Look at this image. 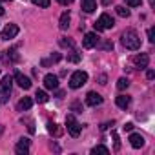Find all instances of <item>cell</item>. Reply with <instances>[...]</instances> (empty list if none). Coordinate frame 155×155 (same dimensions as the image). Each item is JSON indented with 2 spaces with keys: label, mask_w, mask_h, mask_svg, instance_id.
I'll list each match as a JSON object with an SVG mask.
<instances>
[{
  "label": "cell",
  "mask_w": 155,
  "mask_h": 155,
  "mask_svg": "<svg viewBox=\"0 0 155 155\" xmlns=\"http://www.w3.org/2000/svg\"><path fill=\"white\" fill-rule=\"evenodd\" d=\"M120 38H122V46H124L126 49L137 51V49L140 48V38H139L137 31H133V29H126Z\"/></svg>",
  "instance_id": "6da1fadb"
},
{
  "label": "cell",
  "mask_w": 155,
  "mask_h": 155,
  "mask_svg": "<svg viewBox=\"0 0 155 155\" xmlns=\"http://www.w3.org/2000/svg\"><path fill=\"white\" fill-rule=\"evenodd\" d=\"M11 90H13V77L11 75H6L2 82H0V101L4 104L9 101V95H11Z\"/></svg>",
  "instance_id": "7a4b0ae2"
},
{
  "label": "cell",
  "mask_w": 155,
  "mask_h": 155,
  "mask_svg": "<svg viewBox=\"0 0 155 155\" xmlns=\"http://www.w3.org/2000/svg\"><path fill=\"white\" fill-rule=\"evenodd\" d=\"M88 82V73L86 71H75V73H71V77H69V88L71 90H79V88H82L84 84Z\"/></svg>",
  "instance_id": "3957f363"
},
{
  "label": "cell",
  "mask_w": 155,
  "mask_h": 155,
  "mask_svg": "<svg viewBox=\"0 0 155 155\" xmlns=\"http://www.w3.org/2000/svg\"><path fill=\"white\" fill-rule=\"evenodd\" d=\"M115 26V20L111 18V15H108V13H102L101 17H99V20L95 22V29L97 31H106V29H111Z\"/></svg>",
  "instance_id": "277c9868"
},
{
  "label": "cell",
  "mask_w": 155,
  "mask_h": 155,
  "mask_svg": "<svg viewBox=\"0 0 155 155\" xmlns=\"http://www.w3.org/2000/svg\"><path fill=\"white\" fill-rule=\"evenodd\" d=\"M66 128H68V133L71 137H79L81 130H82V126L79 124V120L75 119V115H68L66 117Z\"/></svg>",
  "instance_id": "5b68a950"
},
{
  "label": "cell",
  "mask_w": 155,
  "mask_h": 155,
  "mask_svg": "<svg viewBox=\"0 0 155 155\" xmlns=\"http://www.w3.org/2000/svg\"><path fill=\"white\" fill-rule=\"evenodd\" d=\"M13 81H17V84H18L22 90H29V88H31V79H29V77H26L24 73H20V71H15Z\"/></svg>",
  "instance_id": "8992f818"
},
{
  "label": "cell",
  "mask_w": 155,
  "mask_h": 155,
  "mask_svg": "<svg viewBox=\"0 0 155 155\" xmlns=\"http://www.w3.org/2000/svg\"><path fill=\"white\" fill-rule=\"evenodd\" d=\"M18 35V26L17 24H8L4 29H2V40H11Z\"/></svg>",
  "instance_id": "52a82bcc"
},
{
  "label": "cell",
  "mask_w": 155,
  "mask_h": 155,
  "mask_svg": "<svg viewBox=\"0 0 155 155\" xmlns=\"http://www.w3.org/2000/svg\"><path fill=\"white\" fill-rule=\"evenodd\" d=\"M29 144H31V140H29V139H26V137H22V139L17 142L15 151H17L18 155H28V153H29Z\"/></svg>",
  "instance_id": "ba28073f"
},
{
  "label": "cell",
  "mask_w": 155,
  "mask_h": 155,
  "mask_svg": "<svg viewBox=\"0 0 155 155\" xmlns=\"http://www.w3.org/2000/svg\"><path fill=\"white\" fill-rule=\"evenodd\" d=\"M133 64H135L137 68H140V69L148 68V64H150L148 53H139V55H135V57H133Z\"/></svg>",
  "instance_id": "9c48e42d"
},
{
  "label": "cell",
  "mask_w": 155,
  "mask_h": 155,
  "mask_svg": "<svg viewBox=\"0 0 155 155\" xmlns=\"http://www.w3.org/2000/svg\"><path fill=\"white\" fill-rule=\"evenodd\" d=\"M44 86H46L48 90H57V88H58V77L53 75V73H48V75L44 77Z\"/></svg>",
  "instance_id": "30bf717a"
},
{
  "label": "cell",
  "mask_w": 155,
  "mask_h": 155,
  "mask_svg": "<svg viewBox=\"0 0 155 155\" xmlns=\"http://www.w3.org/2000/svg\"><path fill=\"white\" fill-rule=\"evenodd\" d=\"M97 42H99V37H97L95 33H86V35H84V40H82V46H84L86 49H91V48L97 46Z\"/></svg>",
  "instance_id": "8fae6325"
},
{
  "label": "cell",
  "mask_w": 155,
  "mask_h": 155,
  "mask_svg": "<svg viewBox=\"0 0 155 155\" xmlns=\"http://www.w3.org/2000/svg\"><path fill=\"white\" fill-rule=\"evenodd\" d=\"M86 104L91 106V108L101 106V104H102V97H101L99 93H95V91H90V93L86 95Z\"/></svg>",
  "instance_id": "7c38bea8"
},
{
  "label": "cell",
  "mask_w": 155,
  "mask_h": 155,
  "mask_svg": "<svg viewBox=\"0 0 155 155\" xmlns=\"http://www.w3.org/2000/svg\"><path fill=\"white\" fill-rule=\"evenodd\" d=\"M128 140H130L131 148H135V150H139V148H142V146H144V137H142L140 133H131Z\"/></svg>",
  "instance_id": "4fadbf2b"
},
{
  "label": "cell",
  "mask_w": 155,
  "mask_h": 155,
  "mask_svg": "<svg viewBox=\"0 0 155 155\" xmlns=\"http://www.w3.org/2000/svg\"><path fill=\"white\" fill-rule=\"evenodd\" d=\"M69 22H71V17H69V11H64V13L60 15V20H58V28H60L62 31H66V29L69 28Z\"/></svg>",
  "instance_id": "5bb4252c"
},
{
  "label": "cell",
  "mask_w": 155,
  "mask_h": 155,
  "mask_svg": "<svg viewBox=\"0 0 155 155\" xmlns=\"http://www.w3.org/2000/svg\"><path fill=\"white\" fill-rule=\"evenodd\" d=\"M130 102H131V99H130L128 95H119V97L115 99V104H117L120 110H126V108L130 106Z\"/></svg>",
  "instance_id": "9a60e30c"
},
{
  "label": "cell",
  "mask_w": 155,
  "mask_h": 155,
  "mask_svg": "<svg viewBox=\"0 0 155 155\" xmlns=\"http://www.w3.org/2000/svg\"><path fill=\"white\" fill-rule=\"evenodd\" d=\"M97 9V0H82V11L93 13Z\"/></svg>",
  "instance_id": "2e32d148"
},
{
  "label": "cell",
  "mask_w": 155,
  "mask_h": 155,
  "mask_svg": "<svg viewBox=\"0 0 155 155\" xmlns=\"http://www.w3.org/2000/svg\"><path fill=\"white\" fill-rule=\"evenodd\" d=\"M33 106V101L29 99V97H24V99H20V102H18V110L20 111H26V110H29Z\"/></svg>",
  "instance_id": "e0dca14e"
},
{
  "label": "cell",
  "mask_w": 155,
  "mask_h": 155,
  "mask_svg": "<svg viewBox=\"0 0 155 155\" xmlns=\"http://www.w3.org/2000/svg\"><path fill=\"white\" fill-rule=\"evenodd\" d=\"M48 131H49L51 135H55V137H60V135H62V130H60L58 124H55V122H48Z\"/></svg>",
  "instance_id": "ac0fdd59"
},
{
  "label": "cell",
  "mask_w": 155,
  "mask_h": 155,
  "mask_svg": "<svg viewBox=\"0 0 155 155\" xmlns=\"http://www.w3.org/2000/svg\"><path fill=\"white\" fill-rule=\"evenodd\" d=\"M48 93L44 91V90H37V93H35V101L37 102H40V104H44V102H48Z\"/></svg>",
  "instance_id": "d6986e66"
},
{
  "label": "cell",
  "mask_w": 155,
  "mask_h": 155,
  "mask_svg": "<svg viewBox=\"0 0 155 155\" xmlns=\"http://www.w3.org/2000/svg\"><path fill=\"white\" fill-rule=\"evenodd\" d=\"M68 62H75V64H77V62H81V53H79V51H75V49L69 51V53H68Z\"/></svg>",
  "instance_id": "ffe728a7"
},
{
  "label": "cell",
  "mask_w": 155,
  "mask_h": 155,
  "mask_svg": "<svg viewBox=\"0 0 155 155\" xmlns=\"http://www.w3.org/2000/svg\"><path fill=\"white\" fill-rule=\"evenodd\" d=\"M95 48H99V49H113V42H110V40H101V38H99V42H97Z\"/></svg>",
  "instance_id": "44dd1931"
},
{
  "label": "cell",
  "mask_w": 155,
  "mask_h": 155,
  "mask_svg": "<svg viewBox=\"0 0 155 155\" xmlns=\"http://www.w3.org/2000/svg\"><path fill=\"white\" fill-rule=\"evenodd\" d=\"M115 11H117V15H119V17H122V18H128V17H130V9H126L124 6H117V8H115Z\"/></svg>",
  "instance_id": "7402d4cb"
},
{
  "label": "cell",
  "mask_w": 155,
  "mask_h": 155,
  "mask_svg": "<svg viewBox=\"0 0 155 155\" xmlns=\"http://www.w3.org/2000/svg\"><path fill=\"white\" fill-rule=\"evenodd\" d=\"M128 86H130V81H128V79H124V77H120V79L117 81V88H119L120 91H124Z\"/></svg>",
  "instance_id": "603a6c76"
},
{
  "label": "cell",
  "mask_w": 155,
  "mask_h": 155,
  "mask_svg": "<svg viewBox=\"0 0 155 155\" xmlns=\"http://www.w3.org/2000/svg\"><path fill=\"white\" fill-rule=\"evenodd\" d=\"M60 58H62V55H60V53H55V55H51L49 60H42V66H49L51 62H58Z\"/></svg>",
  "instance_id": "cb8c5ba5"
},
{
  "label": "cell",
  "mask_w": 155,
  "mask_h": 155,
  "mask_svg": "<svg viewBox=\"0 0 155 155\" xmlns=\"http://www.w3.org/2000/svg\"><path fill=\"white\" fill-rule=\"evenodd\" d=\"M91 153H93V155H97V153H104V155H108L110 150H108L106 146H101V144H99V146H95V148L91 150Z\"/></svg>",
  "instance_id": "d4e9b609"
},
{
  "label": "cell",
  "mask_w": 155,
  "mask_h": 155,
  "mask_svg": "<svg viewBox=\"0 0 155 155\" xmlns=\"http://www.w3.org/2000/svg\"><path fill=\"white\" fill-rule=\"evenodd\" d=\"M31 2H33L35 6H38V8H49L51 0H31Z\"/></svg>",
  "instance_id": "484cf974"
},
{
  "label": "cell",
  "mask_w": 155,
  "mask_h": 155,
  "mask_svg": "<svg viewBox=\"0 0 155 155\" xmlns=\"http://www.w3.org/2000/svg\"><path fill=\"white\" fill-rule=\"evenodd\" d=\"M58 44H60L62 48H73V40H69V38H60Z\"/></svg>",
  "instance_id": "4316f807"
},
{
  "label": "cell",
  "mask_w": 155,
  "mask_h": 155,
  "mask_svg": "<svg viewBox=\"0 0 155 155\" xmlns=\"http://www.w3.org/2000/svg\"><path fill=\"white\" fill-rule=\"evenodd\" d=\"M142 4V0H126V6H130V8H139Z\"/></svg>",
  "instance_id": "83f0119b"
},
{
  "label": "cell",
  "mask_w": 155,
  "mask_h": 155,
  "mask_svg": "<svg viewBox=\"0 0 155 155\" xmlns=\"http://www.w3.org/2000/svg\"><path fill=\"white\" fill-rule=\"evenodd\" d=\"M71 110H73V111H77V113H79V111H82V106H81V102H79V101L71 102Z\"/></svg>",
  "instance_id": "f1b7e54d"
},
{
  "label": "cell",
  "mask_w": 155,
  "mask_h": 155,
  "mask_svg": "<svg viewBox=\"0 0 155 155\" xmlns=\"http://www.w3.org/2000/svg\"><path fill=\"white\" fill-rule=\"evenodd\" d=\"M148 40H150L151 44L155 42V31H153V28H150V29H148Z\"/></svg>",
  "instance_id": "f546056e"
},
{
  "label": "cell",
  "mask_w": 155,
  "mask_h": 155,
  "mask_svg": "<svg viewBox=\"0 0 155 155\" xmlns=\"http://www.w3.org/2000/svg\"><path fill=\"white\" fill-rule=\"evenodd\" d=\"M22 122H26V124H28V130H29L31 133L35 131V126H33V120H29V119H22Z\"/></svg>",
  "instance_id": "4dcf8cb0"
},
{
  "label": "cell",
  "mask_w": 155,
  "mask_h": 155,
  "mask_svg": "<svg viewBox=\"0 0 155 155\" xmlns=\"http://www.w3.org/2000/svg\"><path fill=\"white\" fill-rule=\"evenodd\" d=\"M111 135H113V140H115V150H119V148H120V140H119V135H117V131H113Z\"/></svg>",
  "instance_id": "1f68e13d"
},
{
  "label": "cell",
  "mask_w": 155,
  "mask_h": 155,
  "mask_svg": "<svg viewBox=\"0 0 155 155\" xmlns=\"http://www.w3.org/2000/svg\"><path fill=\"white\" fill-rule=\"evenodd\" d=\"M146 77H148V81H153V77H155L153 69H148V71H146Z\"/></svg>",
  "instance_id": "d6a6232c"
},
{
  "label": "cell",
  "mask_w": 155,
  "mask_h": 155,
  "mask_svg": "<svg viewBox=\"0 0 155 155\" xmlns=\"http://www.w3.org/2000/svg\"><path fill=\"white\" fill-rule=\"evenodd\" d=\"M57 2H58L60 6H69V4L73 2V0H57Z\"/></svg>",
  "instance_id": "836d02e7"
},
{
  "label": "cell",
  "mask_w": 155,
  "mask_h": 155,
  "mask_svg": "<svg viewBox=\"0 0 155 155\" xmlns=\"http://www.w3.org/2000/svg\"><path fill=\"white\" fill-rule=\"evenodd\" d=\"M133 130V122H126V126H124V131H131Z\"/></svg>",
  "instance_id": "e575fe53"
},
{
  "label": "cell",
  "mask_w": 155,
  "mask_h": 155,
  "mask_svg": "<svg viewBox=\"0 0 155 155\" xmlns=\"http://www.w3.org/2000/svg\"><path fill=\"white\" fill-rule=\"evenodd\" d=\"M106 81H108L106 75H101V77H99V82H101V84H106Z\"/></svg>",
  "instance_id": "d590c367"
},
{
  "label": "cell",
  "mask_w": 155,
  "mask_h": 155,
  "mask_svg": "<svg viewBox=\"0 0 155 155\" xmlns=\"http://www.w3.org/2000/svg\"><path fill=\"white\" fill-rule=\"evenodd\" d=\"M57 97H58V99H62V97H64V91H62V90H60V91H57Z\"/></svg>",
  "instance_id": "8d00e7d4"
},
{
  "label": "cell",
  "mask_w": 155,
  "mask_h": 155,
  "mask_svg": "<svg viewBox=\"0 0 155 155\" xmlns=\"http://www.w3.org/2000/svg\"><path fill=\"white\" fill-rule=\"evenodd\" d=\"M2 133H4V126H2V124H0V135H2Z\"/></svg>",
  "instance_id": "74e56055"
},
{
  "label": "cell",
  "mask_w": 155,
  "mask_h": 155,
  "mask_svg": "<svg viewBox=\"0 0 155 155\" xmlns=\"http://www.w3.org/2000/svg\"><path fill=\"white\" fill-rule=\"evenodd\" d=\"M0 15H4V8L2 6H0Z\"/></svg>",
  "instance_id": "f35d334b"
},
{
  "label": "cell",
  "mask_w": 155,
  "mask_h": 155,
  "mask_svg": "<svg viewBox=\"0 0 155 155\" xmlns=\"http://www.w3.org/2000/svg\"><path fill=\"white\" fill-rule=\"evenodd\" d=\"M0 2H13V0H0Z\"/></svg>",
  "instance_id": "ab89813d"
}]
</instances>
